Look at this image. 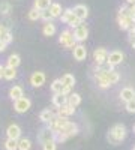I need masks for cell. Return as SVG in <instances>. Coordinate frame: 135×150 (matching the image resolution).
Here are the masks:
<instances>
[{
    "label": "cell",
    "mask_w": 135,
    "mask_h": 150,
    "mask_svg": "<svg viewBox=\"0 0 135 150\" xmlns=\"http://www.w3.org/2000/svg\"><path fill=\"white\" fill-rule=\"evenodd\" d=\"M3 75H5V68H3L2 65H0V78H2Z\"/></svg>",
    "instance_id": "obj_43"
},
{
    "label": "cell",
    "mask_w": 135,
    "mask_h": 150,
    "mask_svg": "<svg viewBox=\"0 0 135 150\" xmlns=\"http://www.w3.org/2000/svg\"><path fill=\"white\" fill-rule=\"evenodd\" d=\"M5 149H6V150H18V140L8 138V140L5 141Z\"/></svg>",
    "instance_id": "obj_30"
},
{
    "label": "cell",
    "mask_w": 135,
    "mask_h": 150,
    "mask_svg": "<svg viewBox=\"0 0 135 150\" xmlns=\"http://www.w3.org/2000/svg\"><path fill=\"white\" fill-rule=\"evenodd\" d=\"M30 107H32V102H30L29 98H21V99H18V101L14 102V110L17 112H20V114L21 112H26Z\"/></svg>",
    "instance_id": "obj_7"
},
{
    "label": "cell",
    "mask_w": 135,
    "mask_h": 150,
    "mask_svg": "<svg viewBox=\"0 0 135 150\" xmlns=\"http://www.w3.org/2000/svg\"><path fill=\"white\" fill-rule=\"evenodd\" d=\"M86 57H87V48L81 44H77V47L74 48V59L81 62V60H86Z\"/></svg>",
    "instance_id": "obj_14"
},
{
    "label": "cell",
    "mask_w": 135,
    "mask_h": 150,
    "mask_svg": "<svg viewBox=\"0 0 135 150\" xmlns=\"http://www.w3.org/2000/svg\"><path fill=\"white\" fill-rule=\"evenodd\" d=\"M87 36H89V30L86 26H78L77 29H74V38H75V41L77 42H83L87 39Z\"/></svg>",
    "instance_id": "obj_9"
},
{
    "label": "cell",
    "mask_w": 135,
    "mask_h": 150,
    "mask_svg": "<svg viewBox=\"0 0 135 150\" xmlns=\"http://www.w3.org/2000/svg\"><path fill=\"white\" fill-rule=\"evenodd\" d=\"M117 23H119V27L122 30H129L135 26V21L132 18L131 14V9L129 6H122L119 9V15H117Z\"/></svg>",
    "instance_id": "obj_1"
},
{
    "label": "cell",
    "mask_w": 135,
    "mask_h": 150,
    "mask_svg": "<svg viewBox=\"0 0 135 150\" xmlns=\"http://www.w3.org/2000/svg\"><path fill=\"white\" fill-rule=\"evenodd\" d=\"M50 12H51L53 18H60V17H62V14H63L62 5H60V3H53L51 8H50Z\"/></svg>",
    "instance_id": "obj_22"
},
{
    "label": "cell",
    "mask_w": 135,
    "mask_h": 150,
    "mask_svg": "<svg viewBox=\"0 0 135 150\" xmlns=\"http://www.w3.org/2000/svg\"><path fill=\"white\" fill-rule=\"evenodd\" d=\"M71 120L68 119V117H59V116H56L50 123H47V128H50L54 134H57V132H60V131H62L65 126H66V125L69 123Z\"/></svg>",
    "instance_id": "obj_5"
},
{
    "label": "cell",
    "mask_w": 135,
    "mask_h": 150,
    "mask_svg": "<svg viewBox=\"0 0 135 150\" xmlns=\"http://www.w3.org/2000/svg\"><path fill=\"white\" fill-rule=\"evenodd\" d=\"M2 41H5L6 44H11V42H12V33L9 32V33H8V35H6V36L3 38V39H2Z\"/></svg>",
    "instance_id": "obj_41"
},
{
    "label": "cell",
    "mask_w": 135,
    "mask_h": 150,
    "mask_svg": "<svg viewBox=\"0 0 135 150\" xmlns=\"http://www.w3.org/2000/svg\"><path fill=\"white\" fill-rule=\"evenodd\" d=\"M122 60H123V53L119 51V50H114V51H111L108 54V59H107V63L110 66H116L119 63H122Z\"/></svg>",
    "instance_id": "obj_8"
},
{
    "label": "cell",
    "mask_w": 135,
    "mask_h": 150,
    "mask_svg": "<svg viewBox=\"0 0 135 150\" xmlns=\"http://www.w3.org/2000/svg\"><path fill=\"white\" fill-rule=\"evenodd\" d=\"M21 63V57L18 56V54H11L9 57H8V66L9 68H15L17 69V66Z\"/></svg>",
    "instance_id": "obj_24"
},
{
    "label": "cell",
    "mask_w": 135,
    "mask_h": 150,
    "mask_svg": "<svg viewBox=\"0 0 135 150\" xmlns=\"http://www.w3.org/2000/svg\"><path fill=\"white\" fill-rule=\"evenodd\" d=\"M68 104L72 105L74 108L78 107V105L81 104V96H80L78 93H71V95L68 96Z\"/></svg>",
    "instance_id": "obj_23"
},
{
    "label": "cell",
    "mask_w": 135,
    "mask_h": 150,
    "mask_svg": "<svg viewBox=\"0 0 135 150\" xmlns=\"http://www.w3.org/2000/svg\"><path fill=\"white\" fill-rule=\"evenodd\" d=\"M65 104H68V96H65L62 93H54V96H53V105L56 108H60V107H63Z\"/></svg>",
    "instance_id": "obj_20"
},
{
    "label": "cell",
    "mask_w": 135,
    "mask_h": 150,
    "mask_svg": "<svg viewBox=\"0 0 135 150\" xmlns=\"http://www.w3.org/2000/svg\"><path fill=\"white\" fill-rule=\"evenodd\" d=\"M131 45H132V48L135 50V39H134V41H131Z\"/></svg>",
    "instance_id": "obj_45"
},
{
    "label": "cell",
    "mask_w": 135,
    "mask_h": 150,
    "mask_svg": "<svg viewBox=\"0 0 135 150\" xmlns=\"http://www.w3.org/2000/svg\"><path fill=\"white\" fill-rule=\"evenodd\" d=\"M27 17H29V20H32V21L39 20V18H41V11H39V9H36V8H32V9L29 11Z\"/></svg>",
    "instance_id": "obj_32"
},
{
    "label": "cell",
    "mask_w": 135,
    "mask_h": 150,
    "mask_svg": "<svg viewBox=\"0 0 135 150\" xmlns=\"http://www.w3.org/2000/svg\"><path fill=\"white\" fill-rule=\"evenodd\" d=\"M126 138V128L122 123H117L108 131L107 134V140L110 141V144H119Z\"/></svg>",
    "instance_id": "obj_2"
},
{
    "label": "cell",
    "mask_w": 135,
    "mask_h": 150,
    "mask_svg": "<svg viewBox=\"0 0 135 150\" xmlns=\"http://www.w3.org/2000/svg\"><path fill=\"white\" fill-rule=\"evenodd\" d=\"M38 140H39V143L44 146L45 143H48V141H51V140H54V132L50 129V128H44L41 132H39V137H38Z\"/></svg>",
    "instance_id": "obj_13"
},
{
    "label": "cell",
    "mask_w": 135,
    "mask_h": 150,
    "mask_svg": "<svg viewBox=\"0 0 135 150\" xmlns=\"http://www.w3.org/2000/svg\"><path fill=\"white\" fill-rule=\"evenodd\" d=\"M132 150H135V146H134V149H132Z\"/></svg>",
    "instance_id": "obj_47"
},
{
    "label": "cell",
    "mask_w": 135,
    "mask_h": 150,
    "mask_svg": "<svg viewBox=\"0 0 135 150\" xmlns=\"http://www.w3.org/2000/svg\"><path fill=\"white\" fill-rule=\"evenodd\" d=\"M6 45H8V44H6L5 41H0V53H3L5 50H6Z\"/></svg>",
    "instance_id": "obj_42"
},
{
    "label": "cell",
    "mask_w": 135,
    "mask_h": 150,
    "mask_svg": "<svg viewBox=\"0 0 135 150\" xmlns=\"http://www.w3.org/2000/svg\"><path fill=\"white\" fill-rule=\"evenodd\" d=\"M120 99L125 102H129L132 101V99H135V90L132 89V87H123L120 92Z\"/></svg>",
    "instance_id": "obj_17"
},
{
    "label": "cell",
    "mask_w": 135,
    "mask_h": 150,
    "mask_svg": "<svg viewBox=\"0 0 135 150\" xmlns=\"http://www.w3.org/2000/svg\"><path fill=\"white\" fill-rule=\"evenodd\" d=\"M128 32H129V42H131V41L135 39V26H134L132 29H129Z\"/></svg>",
    "instance_id": "obj_40"
},
{
    "label": "cell",
    "mask_w": 135,
    "mask_h": 150,
    "mask_svg": "<svg viewBox=\"0 0 135 150\" xmlns=\"http://www.w3.org/2000/svg\"><path fill=\"white\" fill-rule=\"evenodd\" d=\"M60 20H62L65 24H68V26L74 27V29H77L78 26H81V21L75 17V14H74L72 9H65L62 17H60Z\"/></svg>",
    "instance_id": "obj_4"
},
{
    "label": "cell",
    "mask_w": 135,
    "mask_h": 150,
    "mask_svg": "<svg viewBox=\"0 0 135 150\" xmlns=\"http://www.w3.org/2000/svg\"><path fill=\"white\" fill-rule=\"evenodd\" d=\"M53 5L51 0H35V8L39 9V11H47L50 9Z\"/></svg>",
    "instance_id": "obj_21"
},
{
    "label": "cell",
    "mask_w": 135,
    "mask_h": 150,
    "mask_svg": "<svg viewBox=\"0 0 135 150\" xmlns=\"http://www.w3.org/2000/svg\"><path fill=\"white\" fill-rule=\"evenodd\" d=\"M126 2H128L129 5H135V0H126Z\"/></svg>",
    "instance_id": "obj_44"
},
{
    "label": "cell",
    "mask_w": 135,
    "mask_h": 150,
    "mask_svg": "<svg viewBox=\"0 0 135 150\" xmlns=\"http://www.w3.org/2000/svg\"><path fill=\"white\" fill-rule=\"evenodd\" d=\"M60 132H62L63 135H66L68 138H69V137H74V135H77V134H78V125H77V123H74V122H69V123H68Z\"/></svg>",
    "instance_id": "obj_16"
},
{
    "label": "cell",
    "mask_w": 135,
    "mask_h": 150,
    "mask_svg": "<svg viewBox=\"0 0 135 150\" xmlns=\"http://www.w3.org/2000/svg\"><path fill=\"white\" fill-rule=\"evenodd\" d=\"M41 20H44L45 23H51L53 15H51L50 9H47V11H41Z\"/></svg>",
    "instance_id": "obj_33"
},
{
    "label": "cell",
    "mask_w": 135,
    "mask_h": 150,
    "mask_svg": "<svg viewBox=\"0 0 135 150\" xmlns=\"http://www.w3.org/2000/svg\"><path fill=\"white\" fill-rule=\"evenodd\" d=\"M59 42H60V45L62 47H65V48H68V50H74L77 47V41H75V38H74V33L71 32V30H63L62 33H60V36H59Z\"/></svg>",
    "instance_id": "obj_3"
},
{
    "label": "cell",
    "mask_w": 135,
    "mask_h": 150,
    "mask_svg": "<svg viewBox=\"0 0 135 150\" xmlns=\"http://www.w3.org/2000/svg\"><path fill=\"white\" fill-rule=\"evenodd\" d=\"M134 132H135V125H134Z\"/></svg>",
    "instance_id": "obj_46"
},
{
    "label": "cell",
    "mask_w": 135,
    "mask_h": 150,
    "mask_svg": "<svg viewBox=\"0 0 135 150\" xmlns=\"http://www.w3.org/2000/svg\"><path fill=\"white\" fill-rule=\"evenodd\" d=\"M60 81L63 83V86H69V87H72L74 84H75V77H74L72 74H65V75H62Z\"/></svg>",
    "instance_id": "obj_26"
},
{
    "label": "cell",
    "mask_w": 135,
    "mask_h": 150,
    "mask_svg": "<svg viewBox=\"0 0 135 150\" xmlns=\"http://www.w3.org/2000/svg\"><path fill=\"white\" fill-rule=\"evenodd\" d=\"M125 108H126V111H128V112H135V99H132V101L126 102Z\"/></svg>",
    "instance_id": "obj_37"
},
{
    "label": "cell",
    "mask_w": 135,
    "mask_h": 150,
    "mask_svg": "<svg viewBox=\"0 0 135 150\" xmlns=\"http://www.w3.org/2000/svg\"><path fill=\"white\" fill-rule=\"evenodd\" d=\"M56 149H57V143H56L54 140L48 141V143H45V144L42 146V150H56Z\"/></svg>",
    "instance_id": "obj_36"
},
{
    "label": "cell",
    "mask_w": 135,
    "mask_h": 150,
    "mask_svg": "<svg viewBox=\"0 0 135 150\" xmlns=\"http://www.w3.org/2000/svg\"><path fill=\"white\" fill-rule=\"evenodd\" d=\"M9 12H11V5L8 2H2V3H0V14L8 15Z\"/></svg>",
    "instance_id": "obj_34"
},
{
    "label": "cell",
    "mask_w": 135,
    "mask_h": 150,
    "mask_svg": "<svg viewBox=\"0 0 135 150\" xmlns=\"http://www.w3.org/2000/svg\"><path fill=\"white\" fill-rule=\"evenodd\" d=\"M51 90H53V93H62V90H63V83L60 81V80H54V81L51 83Z\"/></svg>",
    "instance_id": "obj_31"
},
{
    "label": "cell",
    "mask_w": 135,
    "mask_h": 150,
    "mask_svg": "<svg viewBox=\"0 0 135 150\" xmlns=\"http://www.w3.org/2000/svg\"><path fill=\"white\" fill-rule=\"evenodd\" d=\"M17 77V71H15V68H9V66H6L5 68V75H3V78H6V80H14Z\"/></svg>",
    "instance_id": "obj_29"
},
{
    "label": "cell",
    "mask_w": 135,
    "mask_h": 150,
    "mask_svg": "<svg viewBox=\"0 0 135 150\" xmlns=\"http://www.w3.org/2000/svg\"><path fill=\"white\" fill-rule=\"evenodd\" d=\"M54 117H56V112H54V110H51V108H45V110H42V111H41V114H39V120L44 122V123H50Z\"/></svg>",
    "instance_id": "obj_18"
},
{
    "label": "cell",
    "mask_w": 135,
    "mask_h": 150,
    "mask_svg": "<svg viewBox=\"0 0 135 150\" xmlns=\"http://www.w3.org/2000/svg\"><path fill=\"white\" fill-rule=\"evenodd\" d=\"M9 32H11V30H9L8 27H5L3 24H0V41H2V39H3V38H5Z\"/></svg>",
    "instance_id": "obj_38"
},
{
    "label": "cell",
    "mask_w": 135,
    "mask_h": 150,
    "mask_svg": "<svg viewBox=\"0 0 135 150\" xmlns=\"http://www.w3.org/2000/svg\"><path fill=\"white\" fill-rule=\"evenodd\" d=\"M6 135L8 138H12V140H20V135H21V128L18 125H9L8 129H6Z\"/></svg>",
    "instance_id": "obj_15"
},
{
    "label": "cell",
    "mask_w": 135,
    "mask_h": 150,
    "mask_svg": "<svg viewBox=\"0 0 135 150\" xmlns=\"http://www.w3.org/2000/svg\"><path fill=\"white\" fill-rule=\"evenodd\" d=\"M105 78H107V81H108L110 84H116V83L120 80V75H119L117 71H111V72H108V74L105 75Z\"/></svg>",
    "instance_id": "obj_27"
},
{
    "label": "cell",
    "mask_w": 135,
    "mask_h": 150,
    "mask_svg": "<svg viewBox=\"0 0 135 150\" xmlns=\"http://www.w3.org/2000/svg\"><path fill=\"white\" fill-rule=\"evenodd\" d=\"M9 98L12 99V101H18V99L24 98V93H23V87L21 86H14V87H11V90H9Z\"/></svg>",
    "instance_id": "obj_19"
},
{
    "label": "cell",
    "mask_w": 135,
    "mask_h": 150,
    "mask_svg": "<svg viewBox=\"0 0 135 150\" xmlns=\"http://www.w3.org/2000/svg\"><path fill=\"white\" fill-rule=\"evenodd\" d=\"M74 14H75V17L80 20V21H84L86 18L89 17V9L86 5H77V6H74Z\"/></svg>",
    "instance_id": "obj_12"
},
{
    "label": "cell",
    "mask_w": 135,
    "mask_h": 150,
    "mask_svg": "<svg viewBox=\"0 0 135 150\" xmlns=\"http://www.w3.org/2000/svg\"><path fill=\"white\" fill-rule=\"evenodd\" d=\"M108 51L105 48H96L95 51H93V60H95V63L98 65V66H102V65H105L107 63V59H108Z\"/></svg>",
    "instance_id": "obj_6"
},
{
    "label": "cell",
    "mask_w": 135,
    "mask_h": 150,
    "mask_svg": "<svg viewBox=\"0 0 135 150\" xmlns=\"http://www.w3.org/2000/svg\"><path fill=\"white\" fill-rule=\"evenodd\" d=\"M32 143L29 138H20L18 140V150H30Z\"/></svg>",
    "instance_id": "obj_28"
},
{
    "label": "cell",
    "mask_w": 135,
    "mask_h": 150,
    "mask_svg": "<svg viewBox=\"0 0 135 150\" xmlns=\"http://www.w3.org/2000/svg\"><path fill=\"white\" fill-rule=\"evenodd\" d=\"M71 93H72V87H69V86H63L62 95H65V96H69Z\"/></svg>",
    "instance_id": "obj_39"
},
{
    "label": "cell",
    "mask_w": 135,
    "mask_h": 150,
    "mask_svg": "<svg viewBox=\"0 0 135 150\" xmlns=\"http://www.w3.org/2000/svg\"><path fill=\"white\" fill-rule=\"evenodd\" d=\"M54 112H56V116H59V117H69V116H72L74 112H75V108H74L72 105H69V104H65L63 107L56 108Z\"/></svg>",
    "instance_id": "obj_11"
},
{
    "label": "cell",
    "mask_w": 135,
    "mask_h": 150,
    "mask_svg": "<svg viewBox=\"0 0 135 150\" xmlns=\"http://www.w3.org/2000/svg\"><path fill=\"white\" fill-rule=\"evenodd\" d=\"M95 80H96L98 87H101V89H107V87L111 86V84H110V83L107 81V78H95Z\"/></svg>",
    "instance_id": "obj_35"
},
{
    "label": "cell",
    "mask_w": 135,
    "mask_h": 150,
    "mask_svg": "<svg viewBox=\"0 0 135 150\" xmlns=\"http://www.w3.org/2000/svg\"><path fill=\"white\" fill-rule=\"evenodd\" d=\"M42 33L45 36H53L56 33V26H54L53 23H45L44 27H42Z\"/></svg>",
    "instance_id": "obj_25"
},
{
    "label": "cell",
    "mask_w": 135,
    "mask_h": 150,
    "mask_svg": "<svg viewBox=\"0 0 135 150\" xmlns=\"http://www.w3.org/2000/svg\"><path fill=\"white\" fill-rule=\"evenodd\" d=\"M44 83H45V74L44 72L38 71V72H33L30 75V84L33 87H41V86H44Z\"/></svg>",
    "instance_id": "obj_10"
}]
</instances>
